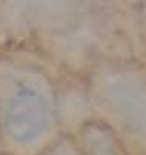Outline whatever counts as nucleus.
<instances>
[{
    "label": "nucleus",
    "mask_w": 146,
    "mask_h": 155,
    "mask_svg": "<svg viewBox=\"0 0 146 155\" xmlns=\"http://www.w3.org/2000/svg\"><path fill=\"white\" fill-rule=\"evenodd\" d=\"M58 126V107L46 72L17 52L0 51V155H38Z\"/></svg>",
    "instance_id": "f257e3e1"
},
{
    "label": "nucleus",
    "mask_w": 146,
    "mask_h": 155,
    "mask_svg": "<svg viewBox=\"0 0 146 155\" xmlns=\"http://www.w3.org/2000/svg\"><path fill=\"white\" fill-rule=\"evenodd\" d=\"M80 155H126L123 141L108 123L91 121L83 124L77 135Z\"/></svg>",
    "instance_id": "f03ea898"
},
{
    "label": "nucleus",
    "mask_w": 146,
    "mask_h": 155,
    "mask_svg": "<svg viewBox=\"0 0 146 155\" xmlns=\"http://www.w3.org/2000/svg\"><path fill=\"white\" fill-rule=\"evenodd\" d=\"M38 155H80L77 144L68 138H57L49 147H46Z\"/></svg>",
    "instance_id": "7ed1b4c3"
}]
</instances>
